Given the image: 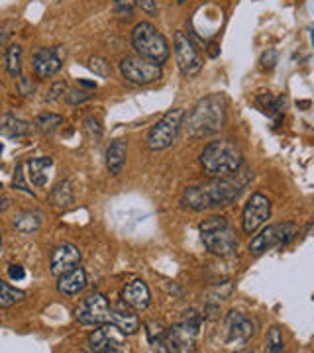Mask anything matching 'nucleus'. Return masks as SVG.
Returning a JSON list of instances; mask_svg holds the SVG:
<instances>
[{"instance_id": "nucleus-1", "label": "nucleus", "mask_w": 314, "mask_h": 353, "mask_svg": "<svg viewBox=\"0 0 314 353\" xmlns=\"http://www.w3.org/2000/svg\"><path fill=\"white\" fill-rule=\"evenodd\" d=\"M248 179H250L248 175H246V179L220 176V179H213L210 183H204V185L187 187L183 192L181 204L188 210H195V212L230 206L232 202L239 199L242 190L248 185Z\"/></svg>"}, {"instance_id": "nucleus-2", "label": "nucleus", "mask_w": 314, "mask_h": 353, "mask_svg": "<svg viewBox=\"0 0 314 353\" xmlns=\"http://www.w3.org/2000/svg\"><path fill=\"white\" fill-rule=\"evenodd\" d=\"M228 101L224 94H208L195 104V108L185 116V126L193 138H208L218 134L226 124Z\"/></svg>"}, {"instance_id": "nucleus-3", "label": "nucleus", "mask_w": 314, "mask_h": 353, "mask_svg": "<svg viewBox=\"0 0 314 353\" xmlns=\"http://www.w3.org/2000/svg\"><path fill=\"white\" fill-rule=\"evenodd\" d=\"M244 163V155L238 141L234 139H216L210 141L201 153L202 171L213 179L230 176L238 173Z\"/></svg>"}, {"instance_id": "nucleus-4", "label": "nucleus", "mask_w": 314, "mask_h": 353, "mask_svg": "<svg viewBox=\"0 0 314 353\" xmlns=\"http://www.w3.org/2000/svg\"><path fill=\"white\" fill-rule=\"evenodd\" d=\"M204 248L214 255L228 257L238 252V232L224 216H210L199 226Z\"/></svg>"}, {"instance_id": "nucleus-5", "label": "nucleus", "mask_w": 314, "mask_h": 353, "mask_svg": "<svg viewBox=\"0 0 314 353\" xmlns=\"http://www.w3.org/2000/svg\"><path fill=\"white\" fill-rule=\"evenodd\" d=\"M132 46L138 51V55L150 59L153 63L164 65L169 59V43L164 34L151 22H139L134 26Z\"/></svg>"}, {"instance_id": "nucleus-6", "label": "nucleus", "mask_w": 314, "mask_h": 353, "mask_svg": "<svg viewBox=\"0 0 314 353\" xmlns=\"http://www.w3.org/2000/svg\"><path fill=\"white\" fill-rule=\"evenodd\" d=\"M199 332H201V318L199 316H188L183 322L167 328L164 340L159 341V345H157V350L159 352L175 353L195 352Z\"/></svg>"}, {"instance_id": "nucleus-7", "label": "nucleus", "mask_w": 314, "mask_h": 353, "mask_svg": "<svg viewBox=\"0 0 314 353\" xmlns=\"http://www.w3.org/2000/svg\"><path fill=\"white\" fill-rule=\"evenodd\" d=\"M183 120H185V110L183 108H173L165 114L164 118L151 128L148 132V148L151 152H161L167 150L179 136L181 128H183Z\"/></svg>"}, {"instance_id": "nucleus-8", "label": "nucleus", "mask_w": 314, "mask_h": 353, "mask_svg": "<svg viewBox=\"0 0 314 353\" xmlns=\"http://www.w3.org/2000/svg\"><path fill=\"white\" fill-rule=\"evenodd\" d=\"M120 75L132 85L138 87H146L151 83H157L164 77V69L161 65L153 63L150 59L141 57V55H126L124 59L118 65Z\"/></svg>"}, {"instance_id": "nucleus-9", "label": "nucleus", "mask_w": 314, "mask_h": 353, "mask_svg": "<svg viewBox=\"0 0 314 353\" xmlns=\"http://www.w3.org/2000/svg\"><path fill=\"white\" fill-rule=\"evenodd\" d=\"M295 236H297V228H295V224H291V222L267 226L259 236H255L250 241V253L251 255H262V253L269 252L273 248L289 243Z\"/></svg>"}, {"instance_id": "nucleus-10", "label": "nucleus", "mask_w": 314, "mask_h": 353, "mask_svg": "<svg viewBox=\"0 0 314 353\" xmlns=\"http://www.w3.org/2000/svg\"><path fill=\"white\" fill-rule=\"evenodd\" d=\"M87 345L95 353L126 352V336L114 324H99L88 334Z\"/></svg>"}, {"instance_id": "nucleus-11", "label": "nucleus", "mask_w": 314, "mask_h": 353, "mask_svg": "<svg viewBox=\"0 0 314 353\" xmlns=\"http://www.w3.org/2000/svg\"><path fill=\"white\" fill-rule=\"evenodd\" d=\"M108 314H110V303L108 299L95 292L87 296L83 303L75 308V318L79 324L83 326H99V324H106L108 322Z\"/></svg>"}, {"instance_id": "nucleus-12", "label": "nucleus", "mask_w": 314, "mask_h": 353, "mask_svg": "<svg viewBox=\"0 0 314 353\" xmlns=\"http://www.w3.org/2000/svg\"><path fill=\"white\" fill-rule=\"evenodd\" d=\"M173 51H175V61L181 75L193 77L202 69V59L193 41L183 32H175L173 38Z\"/></svg>"}, {"instance_id": "nucleus-13", "label": "nucleus", "mask_w": 314, "mask_h": 353, "mask_svg": "<svg viewBox=\"0 0 314 353\" xmlns=\"http://www.w3.org/2000/svg\"><path fill=\"white\" fill-rule=\"evenodd\" d=\"M271 218V202L262 192H253L242 212V228L246 234H253Z\"/></svg>"}, {"instance_id": "nucleus-14", "label": "nucleus", "mask_w": 314, "mask_h": 353, "mask_svg": "<svg viewBox=\"0 0 314 353\" xmlns=\"http://www.w3.org/2000/svg\"><path fill=\"white\" fill-rule=\"evenodd\" d=\"M63 57H65L63 46L38 50L36 55H34V59H32L36 75L41 77V79H50L55 73H59V69L63 67Z\"/></svg>"}, {"instance_id": "nucleus-15", "label": "nucleus", "mask_w": 314, "mask_h": 353, "mask_svg": "<svg viewBox=\"0 0 314 353\" xmlns=\"http://www.w3.org/2000/svg\"><path fill=\"white\" fill-rule=\"evenodd\" d=\"M255 332V326L251 322V318H248L242 312H230L226 318V343L228 345H244L251 340Z\"/></svg>"}, {"instance_id": "nucleus-16", "label": "nucleus", "mask_w": 314, "mask_h": 353, "mask_svg": "<svg viewBox=\"0 0 314 353\" xmlns=\"http://www.w3.org/2000/svg\"><path fill=\"white\" fill-rule=\"evenodd\" d=\"M81 263V252L73 243H61L57 245L50 257V269L55 277H59L65 271H71L73 267Z\"/></svg>"}, {"instance_id": "nucleus-17", "label": "nucleus", "mask_w": 314, "mask_h": 353, "mask_svg": "<svg viewBox=\"0 0 314 353\" xmlns=\"http://www.w3.org/2000/svg\"><path fill=\"white\" fill-rule=\"evenodd\" d=\"M108 324H114L124 336H134L139 330L138 314L132 312V308L128 304H118L110 306V314H108Z\"/></svg>"}, {"instance_id": "nucleus-18", "label": "nucleus", "mask_w": 314, "mask_h": 353, "mask_svg": "<svg viewBox=\"0 0 314 353\" xmlns=\"http://www.w3.org/2000/svg\"><path fill=\"white\" fill-rule=\"evenodd\" d=\"M122 303L128 304L132 310H146L151 303L150 287L141 279L128 283L122 289Z\"/></svg>"}, {"instance_id": "nucleus-19", "label": "nucleus", "mask_w": 314, "mask_h": 353, "mask_svg": "<svg viewBox=\"0 0 314 353\" xmlns=\"http://www.w3.org/2000/svg\"><path fill=\"white\" fill-rule=\"evenodd\" d=\"M85 287H87V273L81 265H77L71 271H65L57 277V290L67 296H75Z\"/></svg>"}, {"instance_id": "nucleus-20", "label": "nucleus", "mask_w": 314, "mask_h": 353, "mask_svg": "<svg viewBox=\"0 0 314 353\" xmlns=\"http://www.w3.org/2000/svg\"><path fill=\"white\" fill-rule=\"evenodd\" d=\"M53 167L51 157H34L26 163V176L32 185L36 187H46L50 179V169Z\"/></svg>"}, {"instance_id": "nucleus-21", "label": "nucleus", "mask_w": 314, "mask_h": 353, "mask_svg": "<svg viewBox=\"0 0 314 353\" xmlns=\"http://www.w3.org/2000/svg\"><path fill=\"white\" fill-rule=\"evenodd\" d=\"M32 134V124L14 114H4L0 118V136L8 139H20Z\"/></svg>"}, {"instance_id": "nucleus-22", "label": "nucleus", "mask_w": 314, "mask_h": 353, "mask_svg": "<svg viewBox=\"0 0 314 353\" xmlns=\"http://www.w3.org/2000/svg\"><path fill=\"white\" fill-rule=\"evenodd\" d=\"M128 157V143L124 139H116L110 143V148L106 150V167L110 171V175L118 176L122 173Z\"/></svg>"}, {"instance_id": "nucleus-23", "label": "nucleus", "mask_w": 314, "mask_h": 353, "mask_svg": "<svg viewBox=\"0 0 314 353\" xmlns=\"http://www.w3.org/2000/svg\"><path fill=\"white\" fill-rule=\"evenodd\" d=\"M14 228L22 234H36L43 224V212L39 210H20L14 216Z\"/></svg>"}, {"instance_id": "nucleus-24", "label": "nucleus", "mask_w": 314, "mask_h": 353, "mask_svg": "<svg viewBox=\"0 0 314 353\" xmlns=\"http://www.w3.org/2000/svg\"><path fill=\"white\" fill-rule=\"evenodd\" d=\"M50 202L55 208H69L73 204V189H71V183L69 181H63L59 183L55 189L50 192Z\"/></svg>"}, {"instance_id": "nucleus-25", "label": "nucleus", "mask_w": 314, "mask_h": 353, "mask_svg": "<svg viewBox=\"0 0 314 353\" xmlns=\"http://www.w3.org/2000/svg\"><path fill=\"white\" fill-rule=\"evenodd\" d=\"M26 299L24 290L16 289L12 285H8L4 279H0V308H10L14 304L22 303Z\"/></svg>"}, {"instance_id": "nucleus-26", "label": "nucleus", "mask_w": 314, "mask_h": 353, "mask_svg": "<svg viewBox=\"0 0 314 353\" xmlns=\"http://www.w3.org/2000/svg\"><path fill=\"white\" fill-rule=\"evenodd\" d=\"M257 106L267 116H279L285 108V99L283 97H273L271 92H264V94L257 97Z\"/></svg>"}, {"instance_id": "nucleus-27", "label": "nucleus", "mask_w": 314, "mask_h": 353, "mask_svg": "<svg viewBox=\"0 0 314 353\" xmlns=\"http://www.w3.org/2000/svg\"><path fill=\"white\" fill-rule=\"evenodd\" d=\"M6 69H8V75L14 79L22 77V48L18 43L8 46L6 50Z\"/></svg>"}, {"instance_id": "nucleus-28", "label": "nucleus", "mask_w": 314, "mask_h": 353, "mask_svg": "<svg viewBox=\"0 0 314 353\" xmlns=\"http://www.w3.org/2000/svg\"><path fill=\"white\" fill-rule=\"evenodd\" d=\"M59 126H63V116H59V114L46 112L39 114L36 118V128L43 134H53Z\"/></svg>"}, {"instance_id": "nucleus-29", "label": "nucleus", "mask_w": 314, "mask_h": 353, "mask_svg": "<svg viewBox=\"0 0 314 353\" xmlns=\"http://www.w3.org/2000/svg\"><path fill=\"white\" fill-rule=\"evenodd\" d=\"M165 332H167V326H165L161 320H153V322H148V326H146L148 341H150L153 347H157V345H159V341L164 340Z\"/></svg>"}, {"instance_id": "nucleus-30", "label": "nucleus", "mask_w": 314, "mask_h": 353, "mask_svg": "<svg viewBox=\"0 0 314 353\" xmlns=\"http://www.w3.org/2000/svg\"><path fill=\"white\" fill-rule=\"evenodd\" d=\"M285 350V341H283V334H281V330L273 326V328L269 330V334H267V352L269 353H279Z\"/></svg>"}, {"instance_id": "nucleus-31", "label": "nucleus", "mask_w": 314, "mask_h": 353, "mask_svg": "<svg viewBox=\"0 0 314 353\" xmlns=\"http://www.w3.org/2000/svg\"><path fill=\"white\" fill-rule=\"evenodd\" d=\"M88 69H90L95 75L102 77V79L110 77V63H108L104 57H101V55H95V57L88 59Z\"/></svg>"}, {"instance_id": "nucleus-32", "label": "nucleus", "mask_w": 314, "mask_h": 353, "mask_svg": "<svg viewBox=\"0 0 314 353\" xmlns=\"http://www.w3.org/2000/svg\"><path fill=\"white\" fill-rule=\"evenodd\" d=\"M65 94H67V83H65V81H57V83H53L50 87V90H48L46 102L61 101Z\"/></svg>"}, {"instance_id": "nucleus-33", "label": "nucleus", "mask_w": 314, "mask_h": 353, "mask_svg": "<svg viewBox=\"0 0 314 353\" xmlns=\"http://www.w3.org/2000/svg\"><path fill=\"white\" fill-rule=\"evenodd\" d=\"M12 187L14 189L22 190L26 194H32L34 196V192L28 189V185H26V176H24V165H16V171H14V176H12Z\"/></svg>"}, {"instance_id": "nucleus-34", "label": "nucleus", "mask_w": 314, "mask_h": 353, "mask_svg": "<svg viewBox=\"0 0 314 353\" xmlns=\"http://www.w3.org/2000/svg\"><path fill=\"white\" fill-rule=\"evenodd\" d=\"M95 94L92 92H87V90H79V88H73V90H67L65 94V101L69 104H83V102L90 101Z\"/></svg>"}, {"instance_id": "nucleus-35", "label": "nucleus", "mask_w": 314, "mask_h": 353, "mask_svg": "<svg viewBox=\"0 0 314 353\" xmlns=\"http://www.w3.org/2000/svg\"><path fill=\"white\" fill-rule=\"evenodd\" d=\"M136 6V0H114V12L118 16H130Z\"/></svg>"}, {"instance_id": "nucleus-36", "label": "nucleus", "mask_w": 314, "mask_h": 353, "mask_svg": "<svg viewBox=\"0 0 314 353\" xmlns=\"http://www.w3.org/2000/svg\"><path fill=\"white\" fill-rule=\"evenodd\" d=\"M8 277L12 281H24L26 269L22 265H8Z\"/></svg>"}, {"instance_id": "nucleus-37", "label": "nucleus", "mask_w": 314, "mask_h": 353, "mask_svg": "<svg viewBox=\"0 0 314 353\" xmlns=\"http://www.w3.org/2000/svg\"><path fill=\"white\" fill-rule=\"evenodd\" d=\"M262 65H264L265 69H273L277 65V51H265L264 55H262Z\"/></svg>"}, {"instance_id": "nucleus-38", "label": "nucleus", "mask_w": 314, "mask_h": 353, "mask_svg": "<svg viewBox=\"0 0 314 353\" xmlns=\"http://www.w3.org/2000/svg\"><path fill=\"white\" fill-rule=\"evenodd\" d=\"M136 4H139L150 16H155V14H157V2H155V0H136Z\"/></svg>"}, {"instance_id": "nucleus-39", "label": "nucleus", "mask_w": 314, "mask_h": 353, "mask_svg": "<svg viewBox=\"0 0 314 353\" xmlns=\"http://www.w3.org/2000/svg\"><path fill=\"white\" fill-rule=\"evenodd\" d=\"M18 81H20V83H18V87H20V92H22V94H26V97H30V94H32V92H34V85H32V83H30V81H28V79H26V77H18Z\"/></svg>"}, {"instance_id": "nucleus-40", "label": "nucleus", "mask_w": 314, "mask_h": 353, "mask_svg": "<svg viewBox=\"0 0 314 353\" xmlns=\"http://www.w3.org/2000/svg\"><path fill=\"white\" fill-rule=\"evenodd\" d=\"M8 208H10V199H8L6 194H2V192H0V214H2V212H6Z\"/></svg>"}, {"instance_id": "nucleus-41", "label": "nucleus", "mask_w": 314, "mask_h": 353, "mask_svg": "<svg viewBox=\"0 0 314 353\" xmlns=\"http://www.w3.org/2000/svg\"><path fill=\"white\" fill-rule=\"evenodd\" d=\"M0 255H2V234H0Z\"/></svg>"}, {"instance_id": "nucleus-42", "label": "nucleus", "mask_w": 314, "mask_h": 353, "mask_svg": "<svg viewBox=\"0 0 314 353\" xmlns=\"http://www.w3.org/2000/svg\"><path fill=\"white\" fill-rule=\"evenodd\" d=\"M177 2H179V4H183V2H187V0H177Z\"/></svg>"}, {"instance_id": "nucleus-43", "label": "nucleus", "mask_w": 314, "mask_h": 353, "mask_svg": "<svg viewBox=\"0 0 314 353\" xmlns=\"http://www.w3.org/2000/svg\"><path fill=\"white\" fill-rule=\"evenodd\" d=\"M2 150H4V148H2V143H0V155H2Z\"/></svg>"}, {"instance_id": "nucleus-44", "label": "nucleus", "mask_w": 314, "mask_h": 353, "mask_svg": "<svg viewBox=\"0 0 314 353\" xmlns=\"http://www.w3.org/2000/svg\"><path fill=\"white\" fill-rule=\"evenodd\" d=\"M50 2H59V0H50Z\"/></svg>"}, {"instance_id": "nucleus-45", "label": "nucleus", "mask_w": 314, "mask_h": 353, "mask_svg": "<svg viewBox=\"0 0 314 353\" xmlns=\"http://www.w3.org/2000/svg\"><path fill=\"white\" fill-rule=\"evenodd\" d=\"M0 190H2V183H0Z\"/></svg>"}]
</instances>
